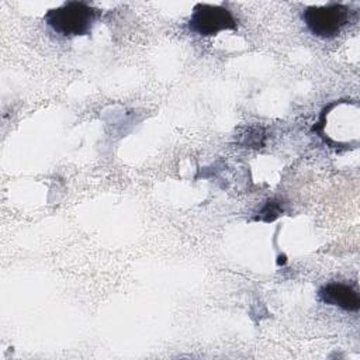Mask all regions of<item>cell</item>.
I'll use <instances>...</instances> for the list:
<instances>
[{
	"mask_svg": "<svg viewBox=\"0 0 360 360\" xmlns=\"http://www.w3.org/2000/svg\"><path fill=\"white\" fill-rule=\"evenodd\" d=\"M100 17V10L84 1H65L45 13L46 25L63 37L89 35Z\"/></svg>",
	"mask_w": 360,
	"mask_h": 360,
	"instance_id": "cell-1",
	"label": "cell"
},
{
	"mask_svg": "<svg viewBox=\"0 0 360 360\" xmlns=\"http://www.w3.org/2000/svg\"><path fill=\"white\" fill-rule=\"evenodd\" d=\"M302 21L308 31L318 38H333L349 24L350 8L340 3L309 6L302 11Z\"/></svg>",
	"mask_w": 360,
	"mask_h": 360,
	"instance_id": "cell-2",
	"label": "cell"
},
{
	"mask_svg": "<svg viewBox=\"0 0 360 360\" xmlns=\"http://www.w3.org/2000/svg\"><path fill=\"white\" fill-rule=\"evenodd\" d=\"M187 28L191 34L200 37H212L225 30L236 31L238 20L225 6L198 3L194 6L193 14L188 18Z\"/></svg>",
	"mask_w": 360,
	"mask_h": 360,
	"instance_id": "cell-3",
	"label": "cell"
},
{
	"mask_svg": "<svg viewBox=\"0 0 360 360\" xmlns=\"http://www.w3.org/2000/svg\"><path fill=\"white\" fill-rule=\"evenodd\" d=\"M318 297L323 304L338 307L343 311H359V292L345 283H328L318 291Z\"/></svg>",
	"mask_w": 360,
	"mask_h": 360,
	"instance_id": "cell-4",
	"label": "cell"
}]
</instances>
